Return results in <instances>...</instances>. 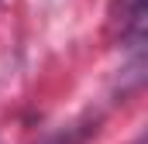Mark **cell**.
<instances>
[{"label": "cell", "mask_w": 148, "mask_h": 144, "mask_svg": "<svg viewBox=\"0 0 148 144\" xmlns=\"http://www.w3.org/2000/svg\"><path fill=\"white\" fill-rule=\"evenodd\" d=\"M121 14H117V24H121V41L141 55L145 48V28H148V3L145 0H117Z\"/></svg>", "instance_id": "1"}, {"label": "cell", "mask_w": 148, "mask_h": 144, "mask_svg": "<svg viewBox=\"0 0 148 144\" xmlns=\"http://www.w3.org/2000/svg\"><path fill=\"white\" fill-rule=\"evenodd\" d=\"M97 117H86V120H76L69 127H62V130H55L52 137H45L41 144H86L93 134H97Z\"/></svg>", "instance_id": "2"}]
</instances>
